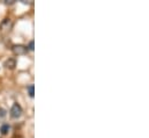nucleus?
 Instances as JSON below:
<instances>
[{
  "label": "nucleus",
  "mask_w": 149,
  "mask_h": 138,
  "mask_svg": "<svg viewBox=\"0 0 149 138\" xmlns=\"http://www.w3.org/2000/svg\"><path fill=\"white\" fill-rule=\"evenodd\" d=\"M27 91H28V93H29V96H30V98H34V85H29V86L27 87Z\"/></svg>",
  "instance_id": "obj_5"
},
{
  "label": "nucleus",
  "mask_w": 149,
  "mask_h": 138,
  "mask_svg": "<svg viewBox=\"0 0 149 138\" xmlns=\"http://www.w3.org/2000/svg\"><path fill=\"white\" fill-rule=\"evenodd\" d=\"M9 115H10L12 118H19L22 115V107L19 104H14L10 108Z\"/></svg>",
  "instance_id": "obj_1"
},
{
  "label": "nucleus",
  "mask_w": 149,
  "mask_h": 138,
  "mask_svg": "<svg viewBox=\"0 0 149 138\" xmlns=\"http://www.w3.org/2000/svg\"><path fill=\"white\" fill-rule=\"evenodd\" d=\"M27 50H30V51H33V50H34V41H30L29 45L27 46Z\"/></svg>",
  "instance_id": "obj_7"
},
{
  "label": "nucleus",
  "mask_w": 149,
  "mask_h": 138,
  "mask_svg": "<svg viewBox=\"0 0 149 138\" xmlns=\"http://www.w3.org/2000/svg\"><path fill=\"white\" fill-rule=\"evenodd\" d=\"M6 115H7V111H6V110H5L3 108H0V121L5 120Z\"/></svg>",
  "instance_id": "obj_6"
},
{
  "label": "nucleus",
  "mask_w": 149,
  "mask_h": 138,
  "mask_svg": "<svg viewBox=\"0 0 149 138\" xmlns=\"http://www.w3.org/2000/svg\"><path fill=\"white\" fill-rule=\"evenodd\" d=\"M27 51H28L27 46H24V45H14L13 46V52L15 55H24Z\"/></svg>",
  "instance_id": "obj_2"
},
{
  "label": "nucleus",
  "mask_w": 149,
  "mask_h": 138,
  "mask_svg": "<svg viewBox=\"0 0 149 138\" xmlns=\"http://www.w3.org/2000/svg\"><path fill=\"white\" fill-rule=\"evenodd\" d=\"M9 130H10V125L7 124V123H5V124H2V125L0 127V132H1V135H7V134L9 132Z\"/></svg>",
  "instance_id": "obj_4"
},
{
  "label": "nucleus",
  "mask_w": 149,
  "mask_h": 138,
  "mask_svg": "<svg viewBox=\"0 0 149 138\" xmlns=\"http://www.w3.org/2000/svg\"><path fill=\"white\" fill-rule=\"evenodd\" d=\"M16 65V61L14 58H8L6 62H5V66L6 68H9V69H14Z\"/></svg>",
  "instance_id": "obj_3"
}]
</instances>
